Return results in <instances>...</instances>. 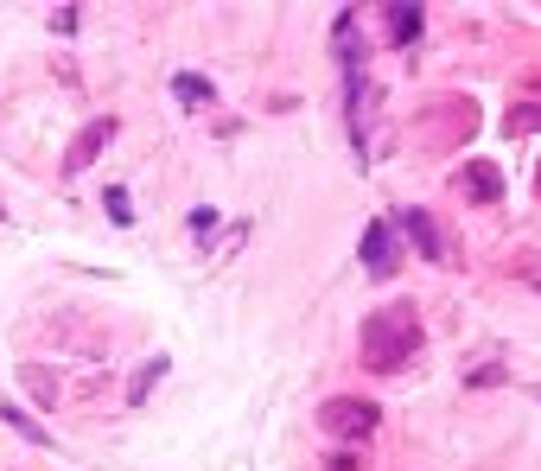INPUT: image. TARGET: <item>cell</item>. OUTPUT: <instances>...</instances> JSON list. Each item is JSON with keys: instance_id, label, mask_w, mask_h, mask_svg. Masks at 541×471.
Wrapping results in <instances>:
<instances>
[{"instance_id": "1", "label": "cell", "mask_w": 541, "mask_h": 471, "mask_svg": "<svg viewBox=\"0 0 541 471\" xmlns=\"http://www.w3.org/2000/svg\"><path fill=\"white\" fill-rule=\"evenodd\" d=\"M357 351H363V370L395 376L401 363L421 351V319H414V306H382V312H370V319H363Z\"/></svg>"}, {"instance_id": "2", "label": "cell", "mask_w": 541, "mask_h": 471, "mask_svg": "<svg viewBox=\"0 0 541 471\" xmlns=\"http://www.w3.org/2000/svg\"><path fill=\"white\" fill-rule=\"evenodd\" d=\"M382 421L376 401H357V395H331L319 408V433H331V440H370Z\"/></svg>"}, {"instance_id": "3", "label": "cell", "mask_w": 541, "mask_h": 471, "mask_svg": "<svg viewBox=\"0 0 541 471\" xmlns=\"http://www.w3.org/2000/svg\"><path fill=\"white\" fill-rule=\"evenodd\" d=\"M109 141H115V115H96V121H90V128H83V134H77V141H71V147H64V166H58V172H64V179H77V172H83V166H96V153H102V147H109Z\"/></svg>"}, {"instance_id": "4", "label": "cell", "mask_w": 541, "mask_h": 471, "mask_svg": "<svg viewBox=\"0 0 541 471\" xmlns=\"http://www.w3.org/2000/svg\"><path fill=\"white\" fill-rule=\"evenodd\" d=\"M452 185H459V198H465V204H497V198H503V172H497L491 160H471Z\"/></svg>"}, {"instance_id": "5", "label": "cell", "mask_w": 541, "mask_h": 471, "mask_svg": "<svg viewBox=\"0 0 541 471\" xmlns=\"http://www.w3.org/2000/svg\"><path fill=\"white\" fill-rule=\"evenodd\" d=\"M395 261H401V249H395V230L389 223H363V268L370 274H395Z\"/></svg>"}, {"instance_id": "6", "label": "cell", "mask_w": 541, "mask_h": 471, "mask_svg": "<svg viewBox=\"0 0 541 471\" xmlns=\"http://www.w3.org/2000/svg\"><path fill=\"white\" fill-rule=\"evenodd\" d=\"M401 236H408L427 261H446V236L433 230V217H427V211H401Z\"/></svg>"}, {"instance_id": "7", "label": "cell", "mask_w": 541, "mask_h": 471, "mask_svg": "<svg viewBox=\"0 0 541 471\" xmlns=\"http://www.w3.org/2000/svg\"><path fill=\"white\" fill-rule=\"evenodd\" d=\"M172 96H179L185 109H211V102H217V90H211L204 77H191V71H179V77H172Z\"/></svg>"}, {"instance_id": "8", "label": "cell", "mask_w": 541, "mask_h": 471, "mask_svg": "<svg viewBox=\"0 0 541 471\" xmlns=\"http://www.w3.org/2000/svg\"><path fill=\"white\" fill-rule=\"evenodd\" d=\"M421 39V7H389V45Z\"/></svg>"}, {"instance_id": "9", "label": "cell", "mask_w": 541, "mask_h": 471, "mask_svg": "<svg viewBox=\"0 0 541 471\" xmlns=\"http://www.w3.org/2000/svg\"><path fill=\"white\" fill-rule=\"evenodd\" d=\"M160 376H166V357H147L141 370H134V382H128V401H134V408L153 395V382H160Z\"/></svg>"}, {"instance_id": "10", "label": "cell", "mask_w": 541, "mask_h": 471, "mask_svg": "<svg viewBox=\"0 0 541 471\" xmlns=\"http://www.w3.org/2000/svg\"><path fill=\"white\" fill-rule=\"evenodd\" d=\"M20 382L32 389V401H39V408H58V382H51L45 370H20Z\"/></svg>"}, {"instance_id": "11", "label": "cell", "mask_w": 541, "mask_h": 471, "mask_svg": "<svg viewBox=\"0 0 541 471\" xmlns=\"http://www.w3.org/2000/svg\"><path fill=\"white\" fill-rule=\"evenodd\" d=\"M503 128H510V134H535V128H541V102H516Z\"/></svg>"}, {"instance_id": "12", "label": "cell", "mask_w": 541, "mask_h": 471, "mask_svg": "<svg viewBox=\"0 0 541 471\" xmlns=\"http://www.w3.org/2000/svg\"><path fill=\"white\" fill-rule=\"evenodd\" d=\"M0 421H13V427H20V433H26V440H32V446H51V433H45L39 421H26V414H20V408H0Z\"/></svg>"}, {"instance_id": "13", "label": "cell", "mask_w": 541, "mask_h": 471, "mask_svg": "<svg viewBox=\"0 0 541 471\" xmlns=\"http://www.w3.org/2000/svg\"><path fill=\"white\" fill-rule=\"evenodd\" d=\"M102 204H109V217H115V223H134V198H128L121 185H109V198H102Z\"/></svg>"}, {"instance_id": "14", "label": "cell", "mask_w": 541, "mask_h": 471, "mask_svg": "<svg viewBox=\"0 0 541 471\" xmlns=\"http://www.w3.org/2000/svg\"><path fill=\"white\" fill-rule=\"evenodd\" d=\"M191 230H198V236L217 230V211H211V204H198V211H191Z\"/></svg>"}, {"instance_id": "15", "label": "cell", "mask_w": 541, "mask_h": 471, "mask_svg": "<svg viewBox=\"0 0 541 471\" xmlns=\"http://www.w3.org/2000/svg\"><path fill=\"white\" fill-rule=\"evenodd\" d=\"M465 382H503V363H478V370H465Z\"/></svg>"}, {"instance_id": "16", "label": "cell", "mask_w": 541, "mask_h": 471, "mask_svg": "<svg viewBox=\"0 0 541 471\" xmlns=\"http://www.w3.org/2000/svg\"><path fill=\"white\" fill-rule=\"evenodd\" d=\"M51 32H77V7H58V13H51Z\"/></svg>"}, {"instance_id": "17", "label": "cell", "mask_w": 541, "mask_h": 471, "mask_svg": "<svg viewBox=\"0 0 541 471\" xmlns=\"http://www.w3.org/2000/svg\"><path fill=\"white\" fill-rule=\"evenodd\" d=\"M535 185H541V172H535Z\"/></svg>"}]
</instances>
